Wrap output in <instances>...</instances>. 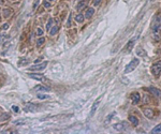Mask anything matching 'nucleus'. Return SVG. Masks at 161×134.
<instances>
[{"label": "nucleus", "mask_w": 161, "mask_h": 134, "mask_svg": "<svg viewBox=\"0 0 161 134\" xmlns=\"http://www.w3.org/2000/svg\"><path fill=\"white\" fill-rule=\"evenodd\" d=\"M139 63H140V60L137 58L132 59V60L126 65V68H125V73H130L133 70H135V68L139 65Z\"/></svg>", "instance_id": "3"}, {"label": "nucleus", "mask_w": 161, "mask_h": 134, "mask_svg": "<svg viewBox=\"0 0 161 134\" xmlns=\"http://www.w3.org/2000/svg\"><path fill=\"white\" fill-rule=\"evenodd\" d=\"M140 99H141V97H140V94L137 92H133L132 94H131V100H132V103L133 104H137V103H139Z\"/></svg>", "instance_id": "7"}, {"label": "nucleus", "mask_w": 161, "mask_h": 134, "mask_svg": "<svg viewBox=\"0 0 161 134\" xmlns=\"http://www.w3.org/2000/svg\"><path fill=\"white\" fill-rule=\"evenodd\" d=\"M143 113H144V115L149 119H151L152 117H154V110H152L151 108H144Z\"/></svg>", "instance_id": "6"}, {"label": "nucleus", "mask_w": 161, "mask_h": 134, "mask_svg": "<svg viewBox=\"0 0 161 134\" xmlns=\"http://www.w3.org/2000/svg\"><path fill=\"white\" fill-rule=\"evenodd\" d=\"M44 7H46V8H48V7H49V5L46 2V1H45V2H44Z\"/></svg>", "instance_id": "32"}, {"label": "nucleus", "mask_w": 161, "mask_h": 134, "mask_svg": "<svg viewBox=\"0 0 161 134\" xmlns=\"http://www.w3.org/2000/svg\"><path fill=\"white\" fill-rule=\"evenodd\" d=\"M101 2V0H93V5H99Z\"/></svg>", "instance_id": "26"}, {"label": "nucleus", "mask_w": 161, "mask_h": 134, "mask_svg": "<svg viewBox=\"0 0 161 134\" xmlns=\"http://www.w3.org/2000/svg\"><path fill=\"white\" fill-rule=\"evenodd\" d=\"M67 27H71V15L69 16V20H68V24H67Z\"/></svg>", "instance_id": "27"}, {"label": "nucleus", "mask_w": 161, "mask_h": 134, "mask_svg": "<svg viewBox=\"0 0 161 134\" xmlns=\"http://www.w3.org/2000/svg\"><path fill=\"white\" fill-rule=\"evenodd\" d=\"M34 90L36 91H48L49 90V88H46V87H44V86H36V88H34Z\"/></svg>", "instance_id": "16"}, {"label": "nucleus", "mask_w": 161, "mask_h": 134, "mask_svg": "<svg viewBox=\"0 0 161 134\" xmlns=\"http://www.w3.org/2000/svg\"><path fill=\"white\" fill-rule=\"evenodd\" d=\"M129 121H130V122L132 123V124L134 125V127H136V125L139 124V119H137L135 116H132V115H131V116L129 117Z\"/></svg>", "instance_id": "10"}, {"label": "nucleus", "mask_w": 161, "mask_h": 134, "mask_svg": "<svg viewBox=\"0 0 161 134\" xmlns=\"http://www.w3.org/2000/svg\"><path fill=\"white\" fill-rule=\"evenodd\" d=\"M133 44H134V40H131L130 42H129L128 44H127V46L124 48V52H127V53H129L131 50H132V47H133Z\"/></svg>", "instance_id": "9"}, {"label": "nucleus", "mask_w": 161, "mask_h": 134, "mask_svg": "<svg viewBox=\"0 0 161 134\" xmlns=\"http://www.w3.org/2000/svg\"><path fill=\"white\" fill-rule=\"evenodd\" d=\"M52 25H53V20H51V18H49L48 23H47V25H46V29H47L48 31L52 29Z\"/></svg>", "instance_id": "20"}, {"label": "nucleus", "mask_w": 161, "mask_h": 134, "mask_svg": "<svg viewBox=\"0 0 161 134\" xmlns=\"http://www.w3.org/2000/svg\"><path fill=\"white\" fill-rule=\"evenodd\" d=\"M44 42H45V39H44V38H40V39H38V41H36V45L40 46V45H42Z\"/></svg>", "instance_id": "21"}, {"label": "nucleus", "mask_w": 161, "mask_h": 134, "mask_svg": "<svg viewBox=\"0 0 161 134\" xmlns=\"http://www.w3.org/2000/svg\"><path fill=\"white\" fill-rule=\"evenodd\" d=\"M137 53H139V55H140V56H145V52H143L141 47H140V48H137Z\"/></svg>", "instance_id": "23"}, {"label": "nucleus", "mask_w": 161, "mask_h": 134, "mask_svg": "<svg viewBox=\"0 0 161 134\" xmlns=\"http://www.w3.org/2000/svg\"><path fill=\"white\" fill-rule=\"evenodd\" d=\"M99 103H100V99L99 100H97L96 102L93 103V106H92V108H91V110H90V115H94V113H96V109L98 108V106H99Z\"/></svg>", "instance_id": "12"}, {"label": "nucleus", "mask_w": 161, "mask_h": 134, "mask_svg": "<svg viewBox=\"0 0 161 134\" xmlns=\"http://www.w3.org/2000/svg\"><path fill=\"white\" fill-rule=\"evenodd\" d=\"M93 13H94V10L92 9V8H88V9L86 10L85 17H86V18H90L92 15H93Z\"/></svg>", "instance_id": "11"}, {"label": "nucleus", "mask_w": 161, "mask_h": 134, "mask_svg": "<svg viewBox=\"0 0 161 134\" xmlns=\"http://www.w3.org/2000/svg\"><path fill=\"white\" fill-rule=\"evenodd\" d=\"M85 5H86V2H85V1H83V0H82V1H79V2H78V5H77L76 9L78 10V11H81L82 9H84V8H85Z\"/></svg>", "instance_id": "15"}, {"label": "nucleus", "mask_w": 161, "mask_h": 134, "mask_svg": "<svg viewBox=\"0 0 161 134\" xmlns=\"http://www.w3.org/2000/svg\"><path fill=\"white\" fill-rule=\"evenodd\" d=\"M47 65V62H43L41 65H33V67H30L28 69V71H42L46 68Z\"/></svg>", "instance_id": "4"}, {"label": "nucleus", "mask_w": 161, "mask_h": 134, "mask_svg": "<svg viewBox=\"0 0 161 134\" xmlns=\"http://www.w3.org/2000/svg\"><path fill=\"white\" fill-rule=\"evenodd\" d=\"M113 127H114V129H115L116 131H119V132H121V131H124L125 130V124L124 123H117V124H114Z\"/></svg>", "instance_id": "13"}, {"label": "nucleus", "mask_w": 161, "mask_h": 134, "mask_svg": "<svg viewBox=\"0 0 161 134\" xmlns=\"http://www.w3.org/2000/svg\"><path fill=\"white\" fill-rule=\"evenodd\" d=\"M3 3H4V2H3V0H0V5H3Z\"/></svg>", "instance_id": "33"}, {"label": "nucleus", "mask_w": 161, "mask_h": 134, "mask_svg": "<svg viewBox=\"0 0 161 134\" xmlns=\"http://www.w3.org/2000/svg\"><path fill=\"white\" fill-rule=\"evenodd\" d=\"M0 20H1V16H0Z\"/></svg>", "instance_id": "34"}, {"label": "nucleus", "mask_w": 161, "mask_h": 134, "mask_svg": "<svg viewBox=\"0 0 161 134\" xmlns=\"http://www.w3.org/2000/svg\"><path fill=\"white\" fill-rule=\"evenodd\" d=\"M150 70H151V74H152V75H154L156 78H158L159 76H160V74H161V60L155 62L154 65H151Z\"/></svg>", "instance_id": "2"}, {"label": "nucleus", "mask_w": 161, "mask_h": 134, "mask_svg": "<svg viewBox=\"0 0 161 134\" xmlns=\"http://www.w3.org/2000/svg\"><path fill=\"white\" fill-rule=\"evenodd\" d=\"M57 31H58V27L57 26H54V27H52V29L49 30V35H55L56 33H57Z\"/></svg>", "instance_id": "17"}, {"label": "nucleus", "mask_w": 161, "mask_h": 134, "mask_svg": "<svg viewBox=\"0 0 161 134\" xmlns=\"http://www.w3.org/2000/svg\"><path fill=\"white\" fill-rule=\"evenodd\" d=\"M75 20H76L77 23H82L84 20V15H82V14H78V15L75 16Z\"/></svg>", "instance_id": "18"}, {"label": "nucleus", "mask_w": 161, "mask_h": 134, "mask_svg": "<svg viewBox=\"0 0 161 134\" xmlns=\"http://www.w3.org/2000/svg\"><path fill=\"white\" fill-rule=\"evenodd\" d=\"M12 109L13 110H14V112H18V107H17V106H13V107H12Z\"/></svg>", "instance_id": "30"}, {"label": "nucleus", "mask_w": 161, "mask_h": 134, "mask_svg": "<svg viewBox=\"0 0 161 134\" xmlns=\"http://www.w3.org/2000/svg\"><path fill=\"white\" fill-rule=\"evenodd\" d=\"M151 133L156 134V133H161V123L160 124H158L157 127H155L154 129L151 130Z\"/></svg>", "instance_id": "14"}, {"label": "nucleus", "mask_w": 161, "mask_h": 134, "mask_svg": "<svg viewBox=\"0 0 161 134\" xmlns=\"http://www.w3.org/2000/svg\"><path fill=\"white\" fill-rule=\"evenodd\" d=\"M28 76L33 79H36V80H44V76L41 75V74H34V73H29Z\"/></svg>", "instance_id": "8"}, {"label": "nucleus", "mask_w": 161, "mask_h": 134, "mask_svg": "<svg viewBox=\"0 0 161 134\" xmlns=\"http://www.w3.org/2000/svg\"><path fill=\"white\" fill-rule=\"evenodd\" d=\"M36 35H39V37H40V35H43V30L41 28H38V31H36Z\"/></svg>", "instance_id": "25"}, {"label": "nucleus", "mask_w": 161, "mask_h": 134, "mask_svg": "<svg viewBox=\"0 0 161 134\" xmlns=\"http://www.w3.org/2000/svg\"><path fill=\"white\" fill-rule=\"evenodd\" d=\"M114 114H115V113H112L111 115H109V116L106 117V119H105V123H107V122H109V120H111V119H112V117L114 116Z\"/></svg>", "instance_id": "22"}, {"label": "nucleus", "mask_w": 161, "mask_h": 134, "mask_svg": "<svg viewBox=\"0 0 161 134\" xmlns=\"http://www.w3.org/2000/svg\"><path fill=\"white\" fill-rule=\"evenodd\" d=\"M152 40L157 43L161 42V15L156 14L152 20Z\"/></svg>", "instance_id": "1"}, {"label": "nucleus", "mask_w": 161, "mask_h": 134, "mask_svg": "<svg viewBox=\"0 0 161 134\" xmlns=\"http://www.w3.org/2000/svg\"><path fill=\"white\" fill-rule=\"evenodd\" d=\"M11 15V10L10 9H4L3 10V16L4 17H9Z\"/></svg>", "instance_id": "19"}, {"label": "nucleus", "mask_w": 161, "mask_h": 134, "mask_svg": "<svg viewBox=\"0 0 161 134\" xmlns=\"http://www.w3.org/2000/svg\"><path fill=\"white\" fill-rule=\"evenodd\" d=\"M147 90L149 91V92L151 93L152 95H155V97H157V98H161V91L159 90V89L155 88V87H149V88H147Z\"/></svg>", "instance_id": "5"}, {"label": "nucleus", "mask_w": 161, "mask_h": 134, "mask_svg": "<svg viewBox=\"0 0 161 134\" xmlns=\"http://www.w3.org/2000/svg\"><path fill=\"white\" fill-rule=\"evenodd\" d=\"M38 98H39V99H46V98H47V95L46 94H41V93H39V94H38Z\"/></svg>", "instance_id": "24"}, {"label": "nucleus", "mask_w": 161, "mask_h": 134, "mask_svg": "<svg viewBox=\"0 0 161 134\" xmlns=\"http://www.w3.org/2000/svg\"><path fill=\"white\" fill-rule=\"evenodd\" d=\"M41 60H42V57H41V58H38V59H36V61H34V62H36V63H38L39 61H41Z\"/></svg>", "instance_id": "31"}, {"label": "nucleus", "mask_w": 161, "mask_h": 134, "mask_svg": "<svg viewBox=\"0 0 161 134\" xmlns=\"http://www.w3.org/2000/svg\"><path fill=\"white\" fill-rule=\"evenodd\" d=\"M5 37H6V35H0V43H1V42L3 41V40H5Z\"/></svg>", "instance_id": "28"}, {"label": "nucleus", "mask_w": 161, "mask_h": 134, "mask_svg": "<svg viewBox=\"0 0 161 134\" xmlns=\"http://www.w3.org/2000/svg\"><path fill=\"white\" fill-rule=\"evenodd\" d=\"M8 28H9V25L8 24H4L3 26H2V29H3V30H6Z\"/></svg>", "instance_id": "29"}]
</instances>
